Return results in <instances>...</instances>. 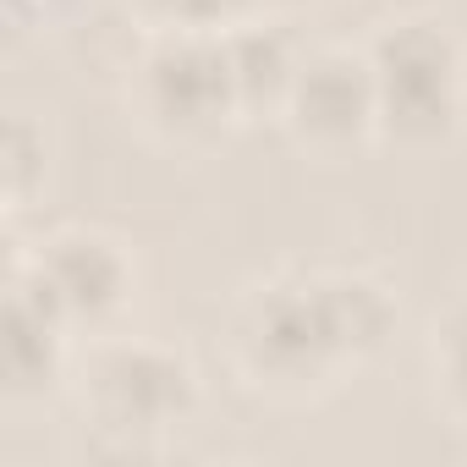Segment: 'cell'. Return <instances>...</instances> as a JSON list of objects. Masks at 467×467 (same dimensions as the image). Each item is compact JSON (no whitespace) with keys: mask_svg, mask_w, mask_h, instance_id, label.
Returning a JSON list of instances; mask_svg holds the SVG:
<instances>
[{"mask_svg":"<svg viewBox=\"0 0 467 467\" xmlns=\"http://www.w3.org/2000/svg\"><path fill=\"white\" fill-rule=\"evenodd\" d=\"M160 6L171 12V17H187V23H214V17H225L237 0H160Z\"/></svg>","mask_w":467,"mask_h":467,"instance_id":"8","label":"cell"},{"mask_svg":"<svg viewBox=\"0 0 467 467\" xmlns=\"http://www.w3.org/2000/svg\"><path fill=\"white\" fill-rule=\"evenodd\" d=\"M225 61H231V78H237V88H254V83H275L286 72L281 61V45L275 39H231L225 45Z\"/></svg>","mask_w":467,"mask_h":467,"instance_id":"6","label":"cell"},{"mask_svg":"<svg viewBox=\"0 0 467 467\" xmlns=\"http://www.w3.org/2000/svg\"><path fill=\"white\" fill-rule=\"evenodd\" d=\"M99 379H105V390H110L121 407H138V412H143L149 396H160L165 407H171V396H182V368H171V363H160V358H149V352H121V358H110V368H105Z\"/></svg>","mask_w":467,"mask_h":467,"instance_id":"5","label":"cell"},{"mask_svg":"<svg viewBox=\"0 0 467 467\" xmlns=\"http://www.w3.org/2000/svg\"><path fill=\"white\" fill-rule=\"evenodd\" d=\"M374 83H379L390 116L418 121V127L445 121V110H451V50H445V39L418 28V23L401 28L396 39H385Z\"/></svg>","mask_w":467,"mask_h":467,"instance_id":"1","label":"cell"},{"mask_svg":"<svg viewBox=\"0 0 467 467\" xmlns=\"http://www.w3.org/2000/svg\"><path fill=\"white\" fill-rule=\"evenodd\" d=\"M445 347H451V379H456V390L467 396V308L451 319V330H445Z\"/></svg>","mask_w":467,"mask_h":467,"instance_id":"7","label":"cell"},{"mask_svg":"<svg viewBox=\"0 0 467 467\" xmlns=\"http://www.w3.org/2000/svg\"><path fill=\"white\" fill-rule=\"evenodd\" d=\"M297 110H303V127L314 132H352L368 110V78L358 61H341V56H325L303 72V88H297Z\"/></svg>","mask_w":467,"mask_h":467,"instance_id":"3","label":"cell"},{"mask_svg":"<svg viewBox=\"0 0 467 467\" xmlns=\"http://www.w3.org/2000/svg\"><path fill=\"white\" fill-rule=\"evenodd\" d=\"M154 94H160V110L165 116H182V121H198L209 116L237 78H231V61H225V45H176L165 56H154Z\"/></svg>","mask_w":467,"mask_h":467,"instance_id":"2","label":"cell"},{"mask_svg":"<svg viewBox=\"0 0 467 467\" xmlns=\"http://www.w3.org/2000/svg\"><path fill=\"white\" fill-rule=\"evenodd\" d=\"M116 286L121 270L99 243H61L50 265H39V292L50 308H105Z\"/></svg>","mask_w":467,"mask_h":467,"instance_id":"4","label":"cell"}]
</instances>
